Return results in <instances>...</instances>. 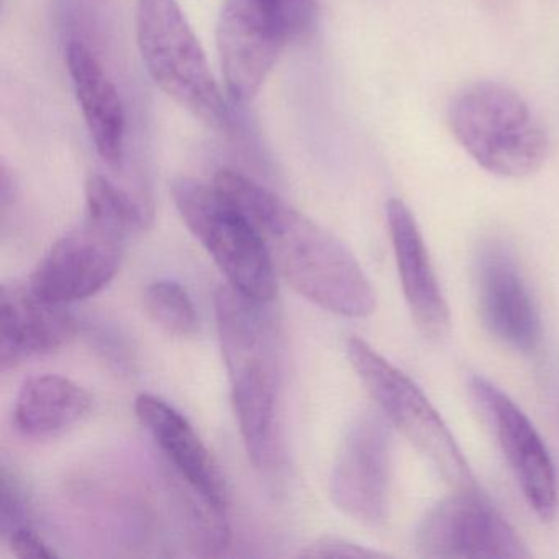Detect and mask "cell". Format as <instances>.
<instances>
[{
    "label": "cell",
    "mask_w": 559,
    "mask_h": 559,
    "mask_svg": "<svg viewBox=\"0 0 559 559\" xmlns=\"http://www.w3.org/2000/svg\"><path fill=\"white\" fill-rule=\"evenodd\" d=\"M127 238L86 215L41 258L28 286L44 299L63 306L87 299L116 277Z\"/></svg>",
    "instance_id": "8"
},
{
    "label": "cell",
    "mask_w": 559,
    "mask_h": 559,
    "mask_svg": "<svg viewBox=\"0 0 559 559\" xmlns=\"http://www.w3.org/2000/svg\"><path fill=\"white\" fill-rule=\"evenodd\" d=\"M214 186L253 224L274 266L300 296L348 319L374 312L371 281L335 235L241 173L221 169Z\"/></svg>",
    "instance_id": "1"
},
{
    "label": "cell",
    "mask_w": 559,
    "mask_h": 559,
    "mask_svg": "<svg viewBox=\"0 0 559 559\" xmlns=\"http://www.w3.org/2000/svg\"><path fill=\"white\" fill-rule=\"evenodd\" d=\"M136 41L153 83L212 129H227V104L178 0H136Z\"/></svg>",
    "instance_id": "4"
},
{
    "label": "cell",
    "mask_w": 559,
    "mask_h": 559,
    "mask_svg": "<svg viewBox=\"0 0 559 559\" xmlns=\"http://www.w3.org/2000/svg\"><path fill=\"white\" fill-rule=\"evenodd\" d=\"M474 286L480 320L503 345L532 353L542 340V320L510 248L487 240L474 258Z\"/></svg>",
    "instance_id": "11"
},
{
    "label": "cell",
    "mask_w": 559,
    "mask_h": 559,
    "mask_svg": "<svg viewBox=\"0 0 559 559\" xmlns=\"http://www.w3.org/2000/svg\"><path fill=\"white\" fill-rule=\"evenodd\" d=\"M76 319L63 304L50 302L22 283L0 290V366L14 368L24 359L51 355L76 333Z\"/></svg>",
    "instance_id": "14"
},
{
    "label": "cell",
    "mask_w": 559,
    "mask_h": 559,
    "mask_svg": "<svg viewBox=\"0 0 559 559\" xmlns=\"http://www.w3.org/2000/svg\"><path fill=\"white\" fill-rule=\"evenodd\" d=\"M171 195L182 221L228 284L251 300L271 302L277 294L276 266L253 224L214 185L178 178Z\"/></svg>",
    "instance_id": "5"
},
{
    "label": "cell",
    "mask_w": 559,
    "mask_h": 559,
    "mask_svg": "<svg viewBox=\"0 0 559 559\" xmlns=\"http://www.w3.org/2000/svg\"><path fill=\"white\" fill-rule=\"evenodd\" d=\"M86 209L90 217L122 231L127 237L145 230L152 212L130 192L104 176H91L86 185Z\"/></svg>",
    "instance_id": "18"
},
{
    "label": "cell",
    "mask_w": 559,
    "mask_h": 559,
    "mask_svg": "<svg viewBox=\"0 0 559 559\" xmlns=\"http://www.w3.org/2000/svg\"><path fill=\"white\" fill-rule=\"evenodd\" d=\"M389 489L391 433L378 415H361L340 444L330 473V497L355 522L381 526L388 520Z\"/></svg>",
    "instance_id": "10"
},
{
    "label": "cell",
    "mask_w": 559,
    "mask_h": 559,
    "mask_svg": "<svg viewBox=\"0 0 559 559\" xmlns=\"http://www.w3.org/2000/svg\"><path fill=\"white\" fill-rule=\"evenodd\" d=\"M264 306L231 286L215 293L218 340L235 415L248 456L260 469L273 460L281 384L276 329Z\"/></svg>",
    "instance_id": "2"
},
{
    "label": "cell",
    "mask_w": 559,
    "mask_h": 559,
    "mask_svg": "<svg viewBox=\"0 0 559 559\" xmlns=\"http://www.w3.org/2000/svg\"><path fill=\"white\" fill-rule=\"evenodd\" d=\"M253 2L287 44L307 37L316 24L317 0H253Z\"/></svg>",
    "instance_id": "20"
},
{
    "label": "cell",
    "mask_w": 559,
    "mask_h": 559,
    "mask_svg": "<svg viewBox=\"0 0 559 559\" xmlns=\"http://www.w3.org/2000/svg\"><path fill=\"white\" fill-rule=\"evenodd\" d=\"M385 217L402 289L415 325L427 338L441 340L450 332V309L441 293L420 228L411 209L401 199L388 202Z\"/></svg>",
    "instance_id": "15"
},
{
    "label": "cell",
    "mask_w": 559,
    "mask_h": 559,
    "mask_svg": "<svg viewBox=\"0 0 559 559\" xmlns=\"http://www.w3.org/2000/svg\"><path fill=\"white\" fill-rule=\"evenodd\" d=\"M415 546L425 558H528L502 513L477 490L457 489L418 525Z\"/></svg>",
    "instance_id": "7"
},
{
    "label": "cell",
    "mask_w": 559,
    "mask_h": 559,
    "mask_svg": "<svg viewBox=\"0 0 559 559\" xmlns=\"http://www.w3.org/2000/svg\"><path fill=\"white\" fill-rule=\"evenodd\" d=\"M135 414L178 480L218 509H227L224 476L188 418L155 394H140Z\"/></svg>",
    "instance_id": "13"
},
{
    "label": "cell",
    "mask_w": 559,
    "mask_h": 559,
    "mask_svg": "<svg viewBox=\"0 0 559 559\" xmlns=\"http://www.w3.org/2000/svg\"><path fill=\"white\" fill-rule=\"evenodd\" d=\"M93 408L86 389L58 374L28 378L15 399L19 430L31 438H51L84 420Z\"/></svg>",
    "instance_id": "17"
},
{
    "label": "cell",
    "mask_w": 559,
    "mask_h": 559,
    "mask_svg": "<svg viewBox=\"0 0 559 559\" xmlns=\"http://www.w3.org/2000/svg\"><path fill=\"white\" fill-rule=\"evenodd\" d=\"M145 307L150 319L168 335L186 338L198 332V309L188 290L176 281L150 284L145 290Z\"/></svg>",
    "instance_id": "19"
},
{
    "label": "cell",
    "mask_w": 559,
    "mask_h": 559,
    "mask_svg": "<svg viewBox=\"0 0 559 559\" xmlns=\"http://www.w3.org/2000/svg\"><path fill=\"white\" fill-rule=\"evenodd\" d=\"M346 355L382 414L444 483L456 490L476 487L463 451L420 388L358 336L346 342Z\"/></svg>",
    "instance_id": "6"
},
{
    "label": "cell",
    "mask_w": 559,
    "mask_h": 559,
    "mask_svg": "<svg viewBox=\"0 0 559 559\" xmlns=\"http://www.w3.org/2000/svg\"><path fill=\"white\" fill-rule=\"evenodd\" d=\"M215 34L228 94L237 103H250L260 93L287 41L253 0H225Z\"/></svg>",
    "instance_id": "12"
},
{
    "label": "cell",
    "mask_w": 559,
    "mask_h": 559,
    "mask_svg": "<svg viewBox=\"0 0 559 559\" xmlns=\"http://www.w3.org/2000/svg\"><path fill=\"white\" fill-rule=\"evenodd\" d=\"M31 502L27 490L17 476L8 467L0 479V533L9 536L24 526H31Z\"/></svg>",
    "instance_id": "21"
},
{
    "label": "cell",
    "mask_w": 559,
    "mask_h": 559,
    "mask_svg": "<svg viewBox=\"0 0 559 559\" xmlns=\"http://www.w3.org/2000/svg\"><path fill=\"white\" fill-rule=\"evenodd\" d=\"M451 132L490 175L525 178L548 158V133L512 87L496 81L464 86L448 109Z\"/></svg>",
    "instance_id": "3"
},
{
    "label": "cell",
    "mask_w": 559,
    "mask_h": 559,
    "mask_svg": "<svg viewBox=\"0 0 559 559\" xmlns=\"http://www.w3.org/2000/svg\"><path fill=\"white\" fill-rule=\"evenodd\" d=\"M5 539L17 558L53 559L58 556L55 549L41 538L40 533L32 528V525L11 533L5 536Z\"/></svg>",
    "instance_id": "23"
},
{
    "label": "cell",
    "mask_w": 559,
    "mask_h": 559,
    "mask_svg": "<svg viewBox=\"0 0 559 559\" xmlns=\"http://www.w3.org/2000/svg\"><path fill=\"white\" fill-rule=\"evenodd\" d=\"M67 63L97 155L116 168L122 163L127 139L126 109L119 91L96 55L81 41L68 44Z\"/></svg>",
    "instance_id": "16"
},
{
    "label": "cell",
    "mask_w": 559,
    "mask_h": 559,
    "mask_svg": "<svg viewBox=\"0 0 559 559\" xmlns=\"http://www.w3.org/2000/svg\"><path fill=\"white\" fill-rule=\"evenodd\" d=\"M471 397L496 435L497 443L528 506L543 522L558 510V479L545 441L525 412L486 378L471 379Z\"/></svg>",
    "instance_id": "9"
},
{
    "label": "cell",
    "mask_w": 559,
    "mask_h": 559,
    "mask_svg": "<svg viewBox=\"0 0 559 559\" xmlns=\"http://www.w3.org/2000/svg\"><path fill=\"white\" fill-rule=\"evenodd\" d=\"M304 558H381L384 552L340 538L317 539L313 545L300 551Z\"/></svg>",
    "instance_id": "22"
}]
</instances>
